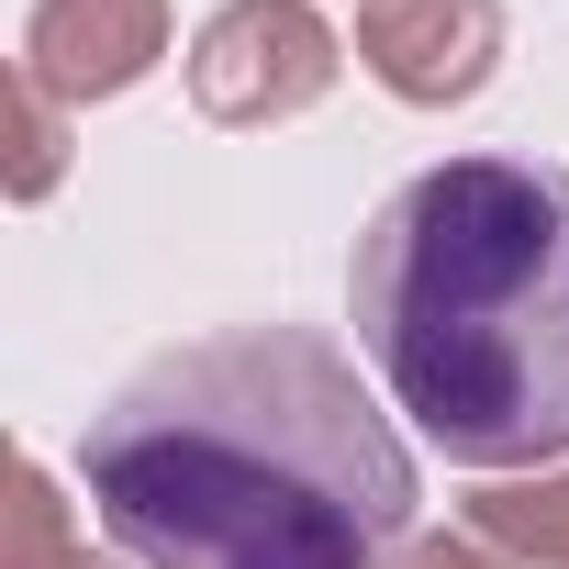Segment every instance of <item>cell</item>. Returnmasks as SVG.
<instances>
[{"instance_id":"cell-1","label":"cell","mask_w":569,"mask_h":569,"mask_svg":"<svg viewBox=\"0 0 569 569\" xmlns=\"http://www.w3.org/2000/svg\"><path fill=\"white\" fill-rule=\"evenodd\" d=\"M79 480L134 569H380L425 502L358 358L302 325L146 358L90 413Z\"/></svg>"},{"instance_id":"cell-2","label":"cell","mask_w":569,"mask_h":569,"mask_svg":"<svg viewBox=\"0 0 569 569\" xmlns=\"http://www.w3.org/2000/svg\"><path fill=\"white\" fill-rule=\"evenodd\" d=\"M380 391L458 469H569V168L447 157L402 179L347 257Z\"/></svg>"},{"instance_id":"cell-3","label":"cell","mask_w":569,"mask_h":569,"mask_svg":"<svg viewBox=\"0 0 569 569\" xmlns=\"http://www.w3.org/2000/svg\"><path fill=\"white\" fill-rule=\"evenodd\" d=\"M336 79H347V34L313 0H223L190 34V112L223 123V134L302 123Z\"/></svg>"},{"instance_id":"cell-4","label":"cell","mask_w":569,"mask_h":569,"mask_svg":"<svg viewBox=\"0 0 569 569\" xmlns=\"http://www.w3.org/2000/svg\"><path fill=\"white\" fill-rule=\"evenodd\" d=\"M358 68L413 112H458L502 68V0H358Z\"/></svg>"},{"instance_id":"cell-5","label":"cell","mask_w":569,"mask_h":569,"mask_svg":"<svg viewBox=\"0 0 569 569\" xmlns=\"http://www.w3.org/2000/svg\"><path fill=\"white\" fill-rule=\"evenodd\" d=\"M157 57H168V0H34L12 79L90 112V101H123L134 79H157Z\"/></svg>"},{"instance_id":"cell-6","label":"cell","mask_w":569,"mask_h":569,"mask_svg":"<svg viewBox=\"0 0 569 569\" xmlns=\"http://www.w3.org/2000/svg\"><path fill=\"white\" fill-rule=\"evenodd\" d=\"M469 525L491 547H513L525 569H569V469H536V480H491L469 502Z\"/></svg>"},{"instance_id":"cell-7","label":"cell","mask_w":569,"mask_h":569,"mask_svg":"<svg viewBox=\"0 0 569 569\" xmlns=\"http://www.w3.org/2000/svg\"><path fill=\"white\" fill-rule=\"evenodd\" d=\"M12 569H112V558H90V536L68 525V502H57V469H46V458H23V469H12Z\"/></svg>"},{"instance_id":"cell-8","label":"cell","mask_w":569,"mask_h":569,"mask_svg":"<svg viewBox=\"0 0 569 569\" xmlns=\"http://www.w3.org/2000/svg\"><path fill=\"white\" fill-rule=\"evenodd\" d=\"M12 112H23V157H12V201H46V190L68 179V101H57V90H34V79H12Z\"/></svg>"},{"instance_id":"cell-9","label":"cell","mask_w":569,"mask_h":569,"mask_svg":"<svg viewBox=\"0 0 569 569\" xmlns=\"http://www.w3.org/2000/svg\"><path fill=\"white\" fill-rule=\"evenodd\" d=\"M380 569H525V558H513V547H491V536L469 525V536H402Z\"/></svg>"}]
</instances>
